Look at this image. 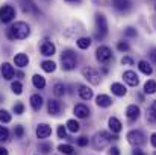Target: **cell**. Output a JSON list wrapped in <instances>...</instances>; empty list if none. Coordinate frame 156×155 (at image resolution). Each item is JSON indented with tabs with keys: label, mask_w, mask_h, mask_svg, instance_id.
<instances>
[{
	"label": "cell",
	"mask_w": 156,
	"mask_h": 155,
	"mask_svg": "<svg viewBox=\"0 0 156 155\" xmlns=\"http://www.w3.org/2000/svg\"><path fill=\"white\" fill-rule=\"evenodd\" d=\"M121 64H126V65H133V59L130 56H123L121 58Z\"/></svg>",
	"instance_id": "43"
},
{
	"label": "cell",
	"mask_w": 156,
	"mask_h": 155,
	"mask_svg": "<svg viewBox=\"0 0 156 155\" xmlns=\"http://www.w3.org/2000/svg\"><path fill=\"white\" fill-rule=\"evenodd\" d=\"M62 108H64L62 102L58 101V99H50L47 102V111H49L50 116H59L62 113Z\"/></svg>",
	"instance_id": "9"
},
{
	"label": "cell",
	"mask_w": 156,
	"mask_h": 155,
	"mask_svg": "<svg viewBox=\"0 0 156 155\" xmlns=\"http://www.w3.org/2000/svg\"><path fill=\"white\" fill-rule=\"evenodd\" d=\"M117 49L120 52H129L130 46H129L127 41H118V43H117Z\"/></svg>",
	"instance_id": "36"
},
{
	"label": "cell",
	"mask_w": 156,
	"mask_h": 155,
	"mask_svg": "<svg viewBox=\"0 0 156 155\" xmlns=\"http://www.w3.org/2000/svg\"><path fill=\"white\" fill-rule=\"evenodd\" d=\"M11 90H12V93H15V94H21V93H23V85H21V82H20V81H14V82L11 84Z\"/></svg>",
	"instance_id": "33"
},
{
	"label": "cell",
	"mask_w": 156,
	"mask_h": 155,
	"mask_svg": "<svg viewBox=\"0 0 156 155\" xmlns=\"http://www.w3.org/2000/svg\"><path fill=\"white\" fill-rule=\"evenodd\" d=\"M111 138H112V137H111L106 131L97 132V134L94 135V138H93V146H94V149H96V151H102V149H105V148L109 145Z\"/></svg>",
	"instance_id": "5"
},
{
	"label": "cell",
	"mask_w": 156,
	"mask_h": 155,
	"mask_svg": "<svg viewBox=\"0 0 156 155\" xmlns=\"http://www.w3.org/2000/svg\"><path fill=\"white\" fill-rule=\"evenodd\" d=\"M9 138V129L0 125V142H6Z\"/></svg>",
	"instance_id": "35"
},
{
	"label": "cell",
	"mask_w": 156,
	"mask_h": 155,
	"mask_svg": "<svg viewBox=\"0 0 156 155\" xmlns=\"http://www.w3.org/2000/svg\"><path fill=\"white\" fill-rule=\"evenodd\" d=\"M74 116L77 119H87V117H90V108L85 103H77L74 106Z\"/></svg>",
	"instance_id": "14"
},
{
	"label": "cell",
	"mask_w": 156,
	"mask_h": 155,
	"mask_svg": "<svg viewBox=\"0 0 156 155\" xmlns=\"http://www.w3.org/2000/svg\"><path fill=\"white\" fill-rule=\"evenodd\" d=\"M79 96H80L82 101H90L93 98V90L87 85H80L79 87Z\"/></svg>",
	"instance_id": "25"
},
{
	"label": "cell",
	"mask_w": 156,
	"mask_h": 155,
	"mask_svg": "<svg viewBox=\"0 0 156 155\" xmlns=\"http://www.w3.org/2000/svg\"><path fill=\"white\" fill-rule=\"evenodd\" d=\"M91 2L96 5H106V0H91Z\"/></svg>",
	"instance_id": "47"
},
{
	"label": "cell",
	"mask_w": 156,
	"mask_h": 155,
	"mask_svg": "<svg viewBox=\"0 0 156 155\" xmlns=\"http://www.w3.org/2000/svg\"><path fill=\"white\" fill-rule=\"evenodd\" d=\"M111 91H112L115 96H118V98H123V96H126V93H127L126 87H124L123 84H120V82H114V84L111 85Z\"/></svg>",
	"instance_id": "19"
},
{
	"label": "cell",
	"mask_w": 156,
	"mask_h": 155,
	"mask_svg": "<svg viewBox=\"0 0 156 155\" xmlns=\"http://www.w3.org/2000/svg\"><path fill=\"white\" fill-rule=\"evenodd\" d=\"M111 155H120V149H118L117 146H114V148L111 149Z\"/></svg>",
	"instance_id": "46"
},
{
	"label": "cell",
	"mask_w": 156,
	"mask_h": 155,
	"mask_svg": "<svg viewBox=\"0 0 156 155\" xmlns=\"http://www.w3.org/2000/svg\"><path fill=\"white\" fill-rule=\"evenodd\" d=\"M144 93H146V94H155L156 93V81L149 79V81L144 84Z\"/></svg>",
	"instance_id": "28"
},
{
	"label": "cell",
	"mask_w": 156,
	"mask_h": 155,
	"mask_svg": "<svg viewBox=\"0 0 156 155\" xmlns=\"http://www.w3.org/2000/svg\"><path fill=\"white\" fill-rule=\"evenodd\" d=\"M91 43H93V40H91L90 37H80V38H77V41H76L77 47H79V49H82V50L90 49Z\"/></svg>",
	"instance_id": "26"
},
{
	"label": "cell",
	"mask_w": 156,
	"mask_h": 155,
	"mask_svg": "<svg viewBox=\"0 0 156 155\" xmlns=\"http://www.w3.org/2000/svg\"><path fill=\"white\" fill-rule=\"evenodd\" d=\"M14 62H15L17 67L23 68V67H26V65L29 64V58H27L26 53H17V55L14 56Z\"/></svg>",
	"instance_id": "20"
},
{
	"label": "cell",
	"mask_w": 156,
	"mask_h": 155,
	"mask_svg": "<svg viewBox=\"0 0 156 155\" xmlns=\"http://www.w3.org/2000/svg\"><path fill=\"white\" fill-rule=\"evenodd\" d=\"M123 79H124V82H126L127 85H130V87H136V85L140 84L138 75H136L135 72H132V70L124 72V73H123Z\"/></svg>",
	"instance_id": "11"
},
{
	"label": "cell",
	"mask_w": 156,
	"mask_h": 155,
	"mask_svg": "<svg viewBox=\"0 0 156 155\" xmlns=\"http://www.w3.org/2000/svg\"><path fill=\"white\" fill-rule=\"evenodd\" d=\"M0 73H2L3 79L11 81V79L14 78V75H15V70H14V67H12L9 62H3V64L0 65Z\"/></svg>",
	"instance_id": "13"
},
{
	"label": "cell",
	"mask_w": 156,
	"mask_h": 155,
	"mask_svg": "<svg viewBox=\"0 0 156 155\" xmlns=\"http://www.w3.org/2000/svg\"><path fill=\"white\" fill-rule=\"evenodd\" d=\"M77 65V56H76V52L71 50V49H67L61 53V67L62 70L65 72H70V70H74Z\"/></svg>",
	"instance_id": "2"
},
{
	"label": "cell",
	"mask_w": 156,
	"mask_h": 155,
	"mask_svg": "<svg viewBox=\"0 0 156 155\" xmlns=\"http://www.w3.org/2000/svg\"><path fill=\"white\" fill-rule=\"evenodd\" d=\"M126 138H127L129 145H132V146H135V148L146 145V134H144L143 131H140V129H132V131H129L127 135H126Z\"/></svg>",
	"instance_id": "4"
},
{
	"label": "cell",
	"mask_w": 156,
	"mask_h": 155,
	"mask_svg": "<svg viewBox=\"0 0 156 155\" xmlns=\"http://www.w3.org/2000/svg\"><path fill=\"white\" fill-rule=\"evenodd\" d=\"M14 134H15V138H23V135H24V128H23L21 125L15 126V129H14Z\"/></svg>",
	"instance_id": "39"
},
{
	"label": "cell",
	"mask_w": 156,
	"mask_h": 155,
	"mask_svg": "<svg viewBox=\"0 0 156 155\" xmlns=\"http://www.w3.org/2000/svg\"><path fill=\"white\" fill-rule=\"evenodd\" d=\"M41 68L46 72V73H53L55 70H56V64L53 62V61H43L41 62Z\"/></svg>",
	"instance_id": "30"
},
{
	"label": "cell",
	"mask_w": 156,
	"mask_h": 155,
	"mask_svg": "<svg viewBox=\"0 0 156 155\" xmlns=\"http://www.w3.org/2000/svg\"><path fill=\"white\" fill-rule=\"evenodd\" d=\"M12 120V116L6 109H0V122L2 123H9Z\"/></svg>",
	"instance_id": "34"
},
{
	"label": "cell",
	"mask_w": 156,
	"mask_h": 155,
	"mask_svg": "<svg viewBox=\"0 0 156 155\" xmlns=\"http://www.w3.org/2000/svg\"><path fill=\"white\" fill-rule=\"evenodd\" d=\"M112 6L118 12H127L132 6V2L130 0H112Z\"/></svg>",
	"instance_id": "15"
},
{
	"label": "cell",
	"mask_w": 156,
	"mask_h": 155,
	"mask_svg": "<svg viewBox=\"0 0 156 155\" xmlns=\"http://www.w3.org/2000/svg\"><path fill=\"white\" fill-rule=\"evenodd\" d=\"M138 68H140L141 73H144V75H147V76H150V75L153 73V67L150 65L149 61H144V59H141V61L138 62Z\"/></svg>",
	"instance_id": "23"
},
{
	"label": "cell",
	"mask_w": 156,
	"mask_h": 155,
	"mask_svg": "<svg viewBox=\"0 0 156 155\" xmlns=\"http://www.w3.org/2000/svg\"><path fill=\"white\" fill-rule=\"evenodd\" d=\"M0 155H8V151L5 148H2V146H0Z\"/></svg>",
	"instance_id": "48"
},
{
	"label": "cell",
	"mask_w": 156,
	"mask_h": 155,
	"mask_svg": "<svg viewBox=\"0 0 156 155\" xmlns=\"http://www.w3.org/2000/svg\"><path fill=\"white\" fill-rule=\"evenodd\" d=\"M96 58H97V61L100 64H108L114 58V55H112L111 47H108V46H99L97 50H96Z\"/></svg>",
	"instance_id": "7"
},
{
	"label": "cell",
	"mask_w": 156,
	"mask_h": 155,
	"mask_svg": "<svg viewBox=\"0 0 156 155\" xmlns=\"http://www.w3.org/2000/svg\"><path fill=\"white\" fill-rule=\"evenodd\" d=\"M38 149H40L43 154H49V152L52 151V145H50V143H40Z\"/></svg>",
	"instance_id": "37"
},
{
	"label": "cell",
	"mask_w": 156,
	"mask_h": 155,
	"mask_svg": "<svg viewBox=\"0 0 156 155\" xmlns=\"http://www.w3.org/2000/svg\"><path fill=\"white\" fill-rule=\"evenodd\" d=\"M65 2H68V3H79V2H82V0H65Z\"/></svg>",
	"instance_id": "49"
},
{
	"label": "cell",
	"mask_w": 156,
	"mask_h": 155,
	"mask_svg": "<svg viewBox=\"0 0 156 155\" xmlns=\"http://www.w3.org/2000/svg\"><path fill=\"white\" fill-rule=\"evenodd\" d=\"M67 129L70 131V132H77L79 129H80V125H79V122L77 120H74V119H70L68 122H67Z\"/></svg>",
	"instance_id": "31"
},
{
	"label": "cell",
	"mask_w": 156,
	"mask_h": 155,
	"mask_svg": "<svg viewBox=\"0 0 156 155\" xmlns=\"http://www.w3.org/2000/svg\"><path fill=\"white\" fill-rule=\"evenodd\" d=\"M32 84H34L35 88L43 90V88L46 87V78H43L41 75H34V78H32Z\"/></svg>",
	"instance_id": "27"
},
{
	"label": "cell",
	"mask_w": 156,
	"mask_h": 155,
	"mask_svg": "<svg viewBox=\"0 0 156 155\" xmlns=\"http://www.w3.org/2000/svg\"><path fill=\"white\" fill-rule=\"evenodd\" d=\"M155 155H156V152H155Z\"/></svg>",
	"instance_id": "52"
},
{
	"label": "cell",
	"mask_w": 156,
	"mask_h": 155,
	"mask_svg": "<svg viewBox=\"0 0 156 155\" xmlns=\"http://www.w3.org/2000/svg\"><path fill=\"white\" fill-rule=\"evenodd\" d=\"M132 155H146V154H144V152H143L141 149H138V148H135V149L132 151Z\"/></svg>",
	"instance_id": "45"
},
{
	"label": "cell",
	"mask_w": 156,
	"mask_h": 155,
	"mask_svg": "<svg viewBox=\"0 0 156 155\" xmlns=\"http://www.w3.org/2000/svg\"><path fill=\"white\" fill-rule=\"evenodd\" d=\"M21 8H23V11L26 14H35V15H40L41 14V11L34 3V0H21Z\"/></svg>",
	"instance_id": "10"
},
{
	"label": "cell",
	"mask_w": 156,
	"mask_h": 155,
	"mask_svg": "<svg viewBox=\"0 0 156 155\" xmlns=\"http://www.w3.org/2000/svg\"><path fill=\"white\" fill-rule=\"evenodd\" d=\"M124 35L129 37V38H133V37L138 35V32H136L135 28H126V29H124Z\"/></svg>",
	"instance_id": "38"
},
{
	"label": "cell",
	"mask_w": 156,
	"mask_h": 155,
	"mask_svg": "<svg viewBox=\"0 0 156 155\" xmlns=\"http://www.w3.org/2000/svg\"><path fill=\"white\" fill-rule=\"evenodd\" d=\"M152 58H153V61L156 62V50H153V53H152Z\"/></svg>",
	"instance_id": "50"
},
{
	"label": "cell",
	"mask_w": 156,
	"mask_h": 155,
	"mask_svg": "<svg viewBox=\"0 0 156 155\" xmlns=\"http://www.w3.org/2000/svg\"><path fill=\"white\" fill-rule=\"evenodd\" d=\"M82 76H83L90 84H93V85H99L100 81H102L100 73H99L96 68H93V67H83V68H82Z\"/></svg>",
	"instance_id": "6"
},
{
	"label": "cell",
	"mask_w": 156,
	"mask_h": 155,
	"mask_svg": "<svg viewBox=\"0 0 156 155\" xmlns=\"http://www.w3.org/2000/svg\"><path fill=\"white\" fill-rule=\"evenodd\" d=\"M155 9H156V3H155Z\"/></svg>",
	"instance_id": "51"
},
{
	"label": "cell",
	"mask_w": 156,
	"mask_h": 155,
	"mask_svg": "<svg viewBox=\"0 0 156 155\" xmlns=\"http://www.w3.org/2000/svg\"><path fill=\"white\" fill-rule=\"evenodd\" d=\"M15 17V8L11 5H3L0 8V21L2 23H11Z\"/></svg>",
	"instance_id": "8"
},
{
	"label": "cell",
	"mask_w": 156,
	"mask_h": 155,
	"mask_svg": "<svg viewBox=\"0 0 156 155\" xmlns=\"http://www.w3.org/2000/svg\"><path fill=\"white\" fill-rule=\"evenodd\" d=\"M108 125H109V129H111L114 134H118V132L121 131V128H123L121 122H120L117 117H111L109 122H108Z\"/></svg>",
	"instance_id": "24"
},
{
	"label": "cell",
	"mask_w": 156,
	"mask_h": 155,
	"mask_svg": "<svg viewBox=\"0 0 156 155\" xmlns=\"http://www.w3.org/2000/svg\"><path fill=\"white\" fill-rule=\"evenodd\" d=\"M147 122L150 125L156 126V101H153L152 105L149 106V109H147Z\"/></svg>",
	"instance_id": "22"
},
{
	"label": "cell",
	"mask_w": 156,
	"mask_h": 155,
	"mask_svg": "<svg viewBox=\"0 0 156 155\" xmlns=\"http://www.w3.org/2000/svg\"><path fill=\"white\" fill-rule=\"evenodd\" d=\"M58 151L64 155H74V149L71 145H59L58 146Z\"/></svg>",
	"instance_id": "32"
},
{
	"label": "cell",
	"mask_w": 156,
	"mask_h": 155,
	"mask_svg": "<svg viewBox=\"0 0 156 155\" xmlns=\"http://www.w3.org/2000/svg\"><path fill=\"white\" fill-rule=\"evenodd\" d=\"M30 35V26L26 21H17L6 29V37L9 40H26Z\"/></svg>",
	"instance_id": "1"
},
{
	"label": "cell",
	"mask_w": 156,
	"mask_h": 155,
	"mask_svg": "<svg viewBox=\"0 0 156 155\" xmlns=\"http://www.w3.org/2000/svg\"><path fill=\"white\" fill-rule=\"evenodd\" d=\"M58 137L59 138H67V126H64V125L58 126Z\"/></svg>",
	"instance_id": "40"
},
{
	"label": "cell",
	"mask_w": 156,
	"mask_h": 155,
	"mask_svg": "<svg viewBox=\"0 0 156 155\" xmlns=\"http://www.w3.org/2000/svg\"><path fill=\"white\" fill-rule=\"evenodd\" d=\"M96 38L97 40H103L108 35V20L105 17V14L97 12L96 14Z\"/></svg>",
	"instance_id": "3"
},
{
	"label": "cell",
	"mask_w": 156,
	"mask_h": 155,
	"mask_svg": "<svg viewBox=\"0 0 156 155\" xmlns=\"http://www.w3.org/2000/svg\"><path fill=\"white\" fill-rule=\"evenodd\" d=\"M150 143H152L153 148H156V132H153V134L150 135Z\"/></svg>",
	"instance_id": "44"
},
{
	"label": "cell",
	"mask_w": 156,
	"mask_h": 155,
	"mask_svg": "<svg viewBox=\"0 0 156 155\" xmlns=\"http://www.w3.org/2000/svg\"><path fill=\"white\" fill-rule=\"evenodd\" d=\"M52 134V128L47 123H40L37 126V137L38 138H47Z\"/></svg>",
	"instance_id": "17"
},
{
	"label": "cell",
	"mask_w": 156,
	"mask_h": 155,
	"mask_svg": "<svg viewBox=\"0 0 156 155\" xmlns=\"http://www.w3.org/2000/svg\"><path fill=\"white\" fill-rule=\"evenodd\" d=\"M53 94H55L56 98L64 96V94H65V85H64L62 82H56V84H53Z\"/></svg>",
	"instance_id": "29"
},
{
	"label": "cell",
	"mask_w": 156,
	"mask_h": 155,
	"mask_svg": "<svg viewBox=\"0 0 156 155\" xmlns=\"http://www.w3.org/2000/svg\"><path fill=\"white\" fill-rule=\"evenodd\" d=\"M88 143H90V140H88V137H85V135H82V137L77 138V146H80V148L88 146Z\"/></svg>",
	"instance_id": "42"
},
{
	"label": "cell",
	"mask_w": 156,
	"mask_h": 155,
	"mask_svg": "<svg viewBox=\"0 0 156 155\" xmlns=\"http://www.w3.org/2000/svg\"><path fill=\"white\" fill-rule=\"evenodd\" d=\"M96 103H97V106H100V108H108V106L112 105V99H111L108 94H99V96L96 98Z\"/></svg>",
	"instance_id": "21"
},
{
	"label": "cell",
	"mask_w": 156,
	"mask_h": 155,
	"mask_svg": "<svg viewBox=\"0 0 156 155\" xmlns=\"http://www.w3.org/2000/svg\"><path fill=\"white\" fill-rule=\"evenodd\" d=\"M29 102H30V106H32V109L34 111H40L41 108H43V98L40 96V94H32L30 96V99H29Z\"/></svg>",
	"instance_id": "18"
},
{
	"label": "cell",
	"mask_w": 156,
	"mask_h": 155,
	"mask_svg": "<svg viewBox=\"0 0 156 155\" xmlns=\"http://www.w3.org/2000/svg\"><path fill=\"white\" fill-rule=\"evenodd\" d=\"M140 114H141L140 106H136V105H133V103L126 108V117H127L129 120H138V119H140Z\"/></svg>",
	"instance_id": "16"
},
{
	"label": "cell",
	"mask_w": 156,
	"mask_h": 155,
	"mask_svg": "<svg viewBox=\"0 0 156 155\" xmlns=\"http://www.w3.org/2000/svg\"><path fill=\"white\" fill-rule=\"evenodd\" d=\"M40 52H41V55H44V56H53L55 52H56V47H55V44H53L52 41L44 40V41L41 43V46H40Z\"/></svg>",
	"instance_id": "12"
},
{
	"label": "cell",
	"mask_w": 156,
	"mask_h": 155,
	"mask_svg": "<svg viewBox=\"0 0 156 155\" xmlns=\"http://www.w3.org/2000/svg\"><path fill=\"white\" fill-rule=\"evenodd\" d=\"M14 113L17 114V116H20V114H23L24 113V105L21 102H17L14 105Z\"/></svg>",
	"instance_id": "41"
}]
</instances>
